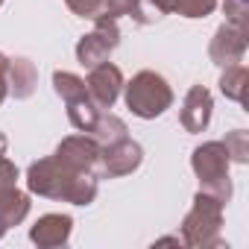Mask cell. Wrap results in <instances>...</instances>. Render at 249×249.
Returning a JSON list of instances; mask_svg holds the SVG:
<instances>
[{"mask_svg": "<svg viewBox=\"0 0 249 249\" xmlns=\"http://www.w3.org/2000/svg\"><path fill=\"white\" fill-rule=\"evenodd\" d=\"M27 188L30 194L41 199H56V202H71V205H91L100 194L97 176L94 173H79L56 161L53 156L38 159L27 167Z\"/></svg>", "mask_w": 249, "mask_h": 249, "instance_id": "6da1fadb", "label": "cell"}, {"mask_svg": "<svg viewBox=\"0 0 249 249\" xmlns=\"http://www.w3.org/2000/svg\"><path fill=\"white\" fill-rule=\"evenodd\" d=\"M223 202L205 191H196L191 211L182 220V243L191 249H214L223 246Z\"/></svg>", "mask_w": 249, "mask_h": 249, "instance_id": "7a4b0ae2", "label": "cell"}, {"mask_svg": "<svg viewBox=\"0 0 249 249\" xmlns=\"http://www.w3.org/2000/svg\"><path fill=\"white\" fill-rule=\"evenodd\" d=\"M123 100L126 108L141 120H156L173 106L170 82L156 71H138L129 82H123Z\"/></svg>", "mask_w": 249, "mask_h": 249, "instance_id": "3957f363", "label": "cell"}, {"mask_svg": "<svg viewBox=\"0 0 249 249\" xmlns=\"http://www.w3.org/2000/svg\"><path fill=\"white\" fill-rule=\"evenodd\" d=\"M120 44V27H117V18H108V15H97L94 18V30L85 33L79 41H76V62L82 68H94L100 62H108V56L114 53V47Z\"/></svg>", "mask_w": 249, "mask_h": 249, "instance_id": "277c9868", "label": "cell"}, {"mask_svg": "<svg viewBox=\"0 0 249 249\" xmlns=\"http://www.w3.org/2000/svg\"><path fill=\"white\" fill-rule=\"evenodd\" d=\"M144 161V150L138 141H132L129 135L120 138L114 144H106L100 147V159H97V167H100V176L103 179H117V176H129L141 167Z\"/></svg>", "mask_w": 249, "mask_h": 249, "instance_id": "5b68a950", "label": "cell"}, {"mask_svg": "<svg viewBox=\"0 0 249 249\" xmlns=\"http://www.w3.org/2000/svg\"><path fill=\"white\" fill-rule=\"evenodd\" d=\"M85 91H88V100L97 106V108H111L123 91V73L114 62H100L91 68L88 79H85Z\"/></svg>", "mask_w": 249, "mask_h": 249, "instance_id": "8992f818", "label": "cell"}, {"mask_svg": "<svg viewBox=\"0 0 249 249\" xmlns=\"http://www.w3.org/2000/svg\"><path fill=\"white\" fill-rule=\"evenodd\" d=\"M243 56H246V30L237 24H229V21L220 24L208 44V59L217 68H229V65L243 62Z\"/></svg>", "mask_w": 249, "mask_h": 249, "instance_id": "52a82bcc", "label": "cell"}, {"mask_svg": "<svg viewBox=\"0 0 249 249\" xmlns=\"http://www.w3.org/2000/svg\"><path fill=\"white\" fill-rule=\"evenodd\" d=\"M53 159L62 161V164L71 167V170L91 173V170L97 167V159H100V144H97L91 135H85V132H79V135H68V138L59 141Z\"/></svg>", "mask_w": 249, "mask_h": 249, "instance_id": "ba28073f", "label": "cell"}, {"mask_svg": "<svg viewBox=\"0 0 249 249\" xmlns=\"http://www.w3.org/2000/svg\"><path fill=\"white\" fill-rule=\"evenodd\" d=\"M211 111H214V97L205 85H191L185 100H182V108H179V123L185 126V132L191 135H199L208 129L211 123Z\"/></svg>", "mask_w": 249, "mask_h": 249, "instance_id": "9c48e42d", "label": "cell"}, {"mask_svg": "<svg viewBox=\"0 0 249 249\" xmlns=\"http://www.w3.org/2000/svg\"><path fill=\"white\" fill-rule=\"evenodd\" d=\"M229 164H231V159H229L223 141H205L191 153V167H194L199 185H208V182L229 176Z\"/></svg>", "mask_w": 249, "mask_h": 249, "instance_id": "30bf717a", "label": "cell"}, {"mask_svg": "<svg viewBox=\"0 0 249 249\" xmlns=\"http://www.w3.org/2000/svg\"><path fill=\"white\" fill-rule=\"evenodd\" d=\"M71 231H73L71 214H44L30 226V240L38 249H56L71 240Z\"/></svg>", "mask_w": 249, "mask_h": 249, "instance_id": "8fae6325", "label": "cell"}, {"mask_svg": "<svg viewBox=\"0 0 249 249\" xmlns=\"http://www.w3.org/2000/svg\"><path fill=\"white\" fill-rule=\"evenodd\" d=\"M36 85H38V71L36 65L27 59V56H12L9 59V68H6V88H9V97L15 100H30L36 94Z\"/></svg>", "mask_w": 249, "mask_h": 249, "instance_id": "7c38bea8", "label": "cell"}, {"mask_svg": "<svg viewBox=\"0 0 249 249\" xmlns=\"http://www.w3.org/2000/svg\"><path fill=\"white\" fill-rule=\"evenodd\" d=\"M30 194L9 188V191H0V240H3V234L12 229V226H21L30 214Z\"/></svg>", "mask_w": 249, "mask_h": 249, "instance_id": "4fadbf2b", "label": "cell"}, {"mask_svg": "<svg viewBox=\"0 0 249 249\" xmlns=\"http://www.w3.org/2000/svg\"><path fill=\"white\" fill-rule=\"evenodd\" d=\"M88 135H91L100 147H106V144H114V141H120V138H126V135H129V126H126V120H123V117H117V114H111V111H100L94 129H91Z\"/></svg>", "mask_w": 249, "mask_h": 249, "instance_id": "5bb4252c", "label": "cell"}, {"mask_svg": "<svg viewBox=\"0 0 249 249\" xmlns=\"http://www.w3.org/2000/svg\"><path fill=\"white\" fill-rule=\"evenodd\" d=\"M246 82H249V71H246L243 62L229 65V68H223V73H220V91H223L226 100L243 103V100H246Z\"/></svg>", "mask_w": 249, "mask_h": 249, "instance_id": "9a60e30c", "label": "cell"}, {"mask_svg": "<svg viewBox=\"0 0 249 249\" xmlns=\"http://www.w3.org/2000/svg\"><path fill=\"white\" fill-rule=\"evenodd\" d=\"M68 106V120H71V126L76 129V132H91L94 129V123H97V117H100V111L103 108H97L91 100H88V94L85 97H79V100H73V103H65Z\"/></svg>", "mask_w": 249, "mask_h": 249, "instance_id": "2e32d148", "label": "cell"}, {"mask_svg": "<svg viewBox=\"0 0 249 249\" xmlns=\"http://www.w3.org/2000/svg\"><path fill=\"white\" fill-rule=\"evenodd\" d=\"M103 15H108V18H132V21H138V24H153V18L141 9V0H103Z\"/></svg>", "mask_w": 249, "mask_h": 249, "instance_id": "e0dca14e", "label": "cell"}, {"mask_svg": "<svg viewBox=\"0 0 249 249\" xmlns=\"http://www.w3.org/2000/svg\"><path fill=\"white\" fill-rule=\"evenodd\" d=\"M53 91L65 100V103H73L79 97H85V79L71 73V71H53Z\"/></svg>", "mask_w": 249, "mask_h": 249, "instance_id": "ac0fdd59", "label": "cell"}, {"mask_svg": "<svg viewBox=\"0 0 249 249\" xmlns=\"http://www.w3.org/2000/svg\"><path fill=\"white\" fill-rule=\"evenodd\" d=\"M223 144H226V153H229V159H231L234 164H246V161H249V135H246L243 129L226 132Z\"/></svg>", "mask_w": 249, "mask_h": 249, "instance_id": "d6986e66", "label": "cell"}, {"mask_svg": "<svg viewBox=\"0 0 249 249\" xmlns=\"http://www.w3.org/2000/svg\"><path fill=\"white\" fill-rule=\"evenodd\" d=\"M214 9H217V0H179L173 15H182V18H208Z\"/></svg>", "mask_w": 249, "mask_h": 249, "instance_id": "ffe728a7", "label": "cell"}, {"mask_svg": "<svg viewBox=\"0 0 249 249\" xmlns=\"http://www.w3.org/2000/svg\"><path fill=\"white\" fill-rule=\"evenodd\" d=\"M65 3H68V9L73 15L88 18V21H94L97 15H103V0H65Z\"/></svg>", "mask_w": 249, "mask_h": 249, "instance_id": "44dd1931", "label": "cell"}, {"mask_svg": "<svg viewBox=\"0 0 249 249\" xmlns=\"http://www.w3.org/2000/svg\"><path fill=\"white\" fill-rule=\"evenodd\" d=\"M223 12H226V21H229V24H237V27L246 30V15H249L246 0H226V3H223Z\"/></svg>", "mask_w": 249, "mask_h": 249, "instance_id": "7402d4cb", "label": "cell"}, {"mask_svg": "<svg viewBox=\"0 0 249 249\" xmlns=\"http://www.w3.org/2000/svg\"><path fill=\"white\" fill-rule=\"evenodd\" d=\"M18 179H21L18 164H15V161H9V159H6V153H3V156H0V191L15 188V185H18Z\"/></svg>", "mask_w": 249, "mask_h": 249, "instance_id": "603a6c76", "label": "cell"}, {"mask_svg": "<svg viewBox=\"0 0 249 249\" xmlns=\"http://www.w3.org/2000/svg\"><path fill=\"white\" fill-rule=\"evenodd\" d=\"M199 191H205V194H211V196H217L223 205L231 199V194H234V188H231V179L229 176H223V179H217V182H208V185H199Z\"/></svg>", "mask_w": 249, "mask_h": 249, "instance_id": "cb8c5ba5", "label": "cell"}, {"mask_svg": "<svg viewBox=\"0 0 249 249\" xmlns=\"http://www.w3.org/2000/svg\"><path fill=\"white\" fill-rule=\"evenodd\" d=\"M6 68H9V56L0 53V103L9 97V88H6Z\"/></svg>", "mask_w": 249, "mask_h": 249, "instance_id": "d4e9b609", "label": "cell"}, {"mask_svg": "<svg viewBox=\"0 0 249 249\" xmlns=\"http://www.w3.org/2000/svg\"><path fill=\"white\" fill-rule=\"evenodd\" d=\"M6 147H9V138H6L3 132H0V156H3V153H6Z\"/></svg>", "mask_w": 249, "mask_h": 249, "instance_id": "484cf974", "label": "cell"}, {"mask_svg": "<svg viewBox=\"0 0 249 249\" xmlns=\"http://www.w3.org/2000/svg\"><path fill=\"white\" fill-rule=\"evenodd\" d=\"M0 6H3V0H0Z\"/></svg>", "mask_w": 249, "mask_h": 249, "instance_id": "4316f807", "label": "cell"}]
</instances>
